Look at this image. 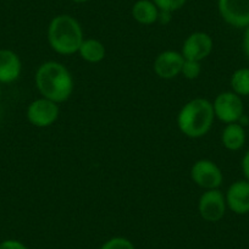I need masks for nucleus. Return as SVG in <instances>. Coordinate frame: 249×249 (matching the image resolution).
<instances>
[{"mask_svg": "<svg viewBox=\"0 0 249 249\" xmlns=\"http://www.w3.org/2000/svg\"><path fill=\"white\" fill-rule=\"evenodd\" d=\"M36 87L43 98L64 103L73 92V78L70 71L56 61H47L38 68L35 76Z\"/></svg>", "mask_w": 249, "mask_h": 249, "instance_id": "nucleus-1", "label": "nucleus"}, {"mask_svg": "<svg viewBox=\"0 0 249 249\" xmlns=\"http://www.w3.org/2000/svg\"><path fill=\"white\" fill-rule=\"evenodd\" d=\"M213 103L205 98H195L183 105L177 115V126L188 138H200L207 135L214 124Z\"/></svg>", "mask_w": 249, "mask_h": 249, "instance_id": "nucleus-2", "label": "nucleus"}, {"mask_svg": "<svg viewBox=\"0 0 249 249\" xmlns=\"http://www.w3.org/2000/svg\"><path fill=\"white\" fill-rule=\"evenodd\" d=\"M48 42L55 53L72 55L85 40L80 22L70 15H57L48 26Z\"/></svg>", "mask_w": 249, "mask_h": 249, "instance_id": "nucleus-3", "label": "nucleus"}, {"mask_svg": "<svg viewBox=\"0 0 249 249\" xmlns=\"http://www.w3.org/2000/svg\"><path fill=\"white\" fill-rule=\"evenodd\" d=\"M215 117L225 124L238 122L244 115V107L241 97L233 92L220 93L213 103Z\"/></svg>", "mask_w": 249, "mask_h": 249, "instance_id": "nucleus-4", "label": "nucleus"}, {"mask_svg": "<svg viewBox=\"0 0 249 249\" xmlns=\"http://www.w3.org/2000/svg\"><path fill=\"white\" fill-rule=\"evenodd\" d=\"M191 177L198 187L204 188L205 191L217 190L224 179L220 167L209 159L196 161L191 169Z\"/></svg>", "mask_w": 249, "mask_h": 249, "instance_id": "nucleus-5", "label": "nucleus"}, {"mask_svg": "<svg viewBox=\"0 0 249 249\" xmlns=\"http://www.w3.org/2000/svg\"><path fill=\"white\" fill-rule=\"evenodd\" d=\"M217 10L227 25L249 27V0H217Z\"/></svg>", "mask_w": 249, "mask_h": 249, "instance_id": "nucleus-6", "label": "nucleus"}, {"mask_svg": "<svg viewBox=\"0 0 249 249\" xmlns=\"http://www.w3.org/2000/svg\"><path fill=\"white\" fill-rule=\"evenodd\" d=\"M59 114V105L43 97L33 100L28 105L27 112H26L30 124H32L36 127H49L56 121Z\"/></svg>", "mask_w": 249, "mask_h": 249, "instance_id": "nucleus-7", "label": "nucleus"}, {"mask_svg": "<svg viewBox=\"0 0 249 249\" xmlns=\"http://www.w3.org/2000/svg\"><path fill=\"white\" fill-rule=\"evenodd\" d=\"M226 199L219 188L205 191L198 202L199 215L208 222L220 221L226 213Z\"/></svg>", "mask_w": 249, "mask_h": 249, "instance_id": "nucleus-8", "label": "nucleus"}, {"mask_svg": "<svg viewBox=\"0 0 249 249\" xmlns=\"http://www.w3.org/2000/svg\"><path fill=\"white\" fill-rule=\"evenodd\" d=\"M213 47L214 43L208 33L195 32L184 39L181 54L186 60L200 62L212 54Z\"/></svg>", "mask_w": 249, "mask_h": 249, "instance_id": "nucleus-9", "label": "nucleus"}, {"mask_svg": "<svg viewBox=\"0 0 249 249\" xmlns=\"http://www.w3.org/2000/svg\"><path fill=\"white\" fill-rule=\"evenodd\" d=\"M184 57L175 50H165L154 60V72L162 80H172L181 73Z\"/></svg>", "mask_w": 249, "mask_h": 249, "instance_id": "nucleus-10", "label": "nucleus"}, {"mask_svg": "<svg viewBox=\"0 0 249 249\" xmlns=\"http://www.w3.org/2000/svg\"><path fill=\"white\" fill-rule=\"evenodd\" d=\"M226 205L234 214L244 215L249 213V181H236L229 187Z\"/></svg>", "mask_w": 249, "mask_h": 249, "instance_id": "nucleus-11", "label": "nucleus"}, {"mask_svg": "<svg viewBox=\"0 0 249 249\" xmlns=\"http://www.w3.org/2000/svg\"><path fill=\"white\" fill-rule=\"evenodd\" d=\"M22 72L20 56L10 49H0V83L8 85L18 80Z\"/></svg>", "mask_w": 249, "mask_h": 249, "instance_id": "nucleus-12", "label": "nucleus"}, {"mask_svg": "<svg viewBox=\"0 0 249 249\" xmlns=\"http://www.w3.org/2000/svg\"><path fill=\"white\" fill-rule=\"evenodd\" d=\"M160 10L153 0H138L132 6V18L141 25H153L159 20Z\"/></svg>", "mask_w": 249, "mask_h": 249, "instance_id": "nucleus-13", "label": "nucleus"}, {"mask_svg": "<svg viewBox=\"0 0 249 249\" xmlns=\"http://www.w3.org/2000/svg\"><path fill=\"white\" fill-rule=\"evenodd\" d=\"M221 142L226 149L239 150L246 143V131L242 124L238 122L226 124L221 133Z\"/></svg>", "mask_w": 249, "mask_h": 249, "instance_id": "nucleus-14", "label": "nucleus"}, {"mask_svg": "<svg viewBox=\"0 0 249 249\" xmlns=\"http://www.w3.org/2000/svg\"><path fill=\"white\" fill-rule=\"evenodd\" d=\"M81 57L85 61L90 62V64H97L104 60L107 50H105L104 44L100 40L94 39V38H88L85 39L78 49Z\"/></svg>", "mask_w": 249, "mask_h": 249, "instance_id": "nucleus-15", "label": "nucleus"}, {"mask_svg": "<svg viewBox=\"0 0 249 249\" xmlns=\"http://www.w3.org/2000/svg\"><path fill=\"white\" fill-rule=\"evenodd\" d=\"M232 92L239 97L249 95V69H238L233 72L231 77Z\"/></svg>", "mask_w": 249, "mask_h": 249, "instance_id": "nucleus-16", "label": "nucleus"}, {"mask_svg": "<svg viewBox=\"0 0 249 249\" xmlns=\"http://www.w3.org/2000/svg\"><path fill=\"white\" fill-rule=\"evenodd\" d=\"M200 72H202V66H200L199 61H193V60H186L184 59L183 66H182L181 73L183 75L184 78L187 80H196L199 77Z\"/></svg>", "mask_w": 249, "mask_h": 249, "instance_id": "nucleus-17", "label": "nucleus"}, {"mask_svg": "<svg viewBox=\"0 0 249 249\" xmlns=\"http://www.w3.org/2000/svg\"><path fill=\"white\" fill-rule=\"evenodd\" d=\"M99 249H136L132 242L124 237H112L107 239Z\"/></svg>", "mask_w": 249, "mask_h": 249, "instance_id": "nucleus-18", "label": "nucleus"}, {"mask_svg": "<svg viewBox=\"0 0 249 249\" xmlns=\"http://www.w3.org/2000/svg\"><path fill=\"white\" fill-rule=\"evenodd\" d=\"M153 3L158 6L160 11L175 13L186 5L187 0H153Z\"/></svg>", "mask_w": 249, "mask_h": 249, "instance_id": "nucleus-19", "label": "nucleus"}, {"mask_svg": "<svg viewBox=\"0 0 249 249\" xmlns=\"http://www.w3.org/2000/svg\"><path fill=\"white\" fill-rule=\"evenodd\" d=\"M0 249H28L25 243L18 239H5L0 242Z\"/></svg>", "mask_w": 249, "mask_h": 249, "instance_id": "nucleus-20", "label": "nucleus"}, {"mask_svg": "<svg viewBox=\"0 0 249 249\" xmlns=\"http://www.w3.org/2000/svg\"><path fill=\"white\" fill-rule=\"evenodd\" d=\"M242 171H243L247 181H249V150L244 154L243 159H242Z\"/></svg>", "mask_w": 249, "mask_h": 249, "instance_id": "nucleus-21", "label": "nucleus"}, {"mask_svg": "<svg viewBox=\"0 0 249 249\" xmlns=\"http://www.w3.org/2000/svg\"><path fill=\"white\" fill-rule=\"evenodd\" d=\"M243 50H244V54H246V56L248 57L249 60V27H247L246 31H244Z\"/></svg>", "mask_w": 249, "mask_h": 249, "instance_id": "nucleus-22", "label": "nucleus"}, {"mask_svg": "<svg viewBox=\"0 0 249 249\" xmlns=\"http://www.w3.org/2000/svg\"><path fill=\"white\" fill-rule=\"evenodd\" d=\"M71 1H73V3L76 4H83V3H87L88 0H71Z\"/></svg>", "mask_w": 249, "mask_h": 249, "instance_id": "nucleus-23", "label": "nucleus"}, {"mask_svg": "<svg viewBox=\"0 0 249 249\" xmlns=\"http://www.w3.org/2000/svg\"><path fill=\"white\" fill-rule=\"evenodd\" d=\"M0 95H1V90H0Z\"/></svg>", "mask_w": 249, "mask_h": 249, "instance_id": "nucleus-24", "label": "nucleus"}]
</instances>
